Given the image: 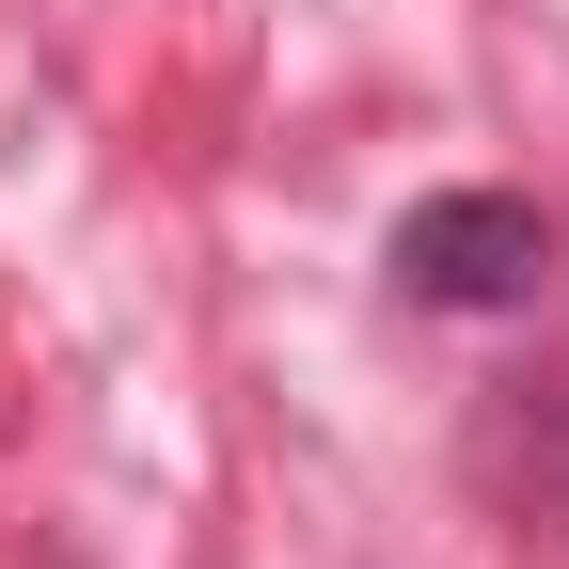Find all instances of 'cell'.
I'll use <instances>...</instances> for the list:
<instances>
[{
	"mask_svg": "<svg viewBox=\"0 0 569 569\" xmlns=\"http://www.w3.org/2000/svg\"><path fill=\"white\" fill-rule=\"evenodd\" d=\"M538 284H553V222L522 190H427L396 222V301L427 317H522Z\"/></svg>",
	"mask_w": 569,
	"mask_h": 569,
	"instance_id": "6da1fadb",
	"label": "cell"
}]
</instances>
